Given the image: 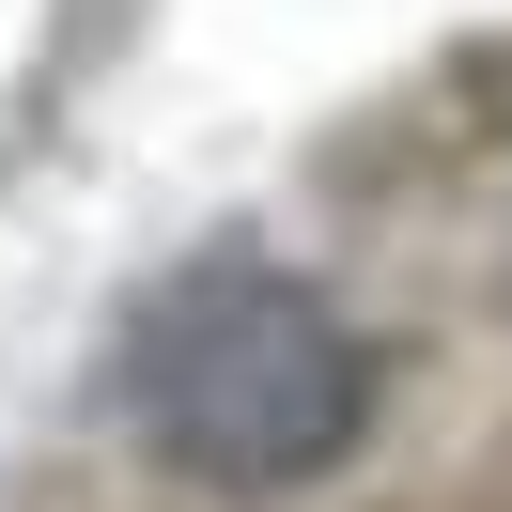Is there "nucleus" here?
<instances>
[{"mask_svg": "<svg viewBox=\"0 0 512 512\" xmlns=\"http://www.w3.org/2000/svg\"><path fill=\"white\" fill-rule=\"evenodd\" d=\"M125 404L171 481L202 497H295L357 450L373 357L295 264H187L125 342Z\"/></svg>", "mask_w": 512, "mask_h": 512, "instance_id": "nucleus-1", "label": "nucleus"}]
</instances>
